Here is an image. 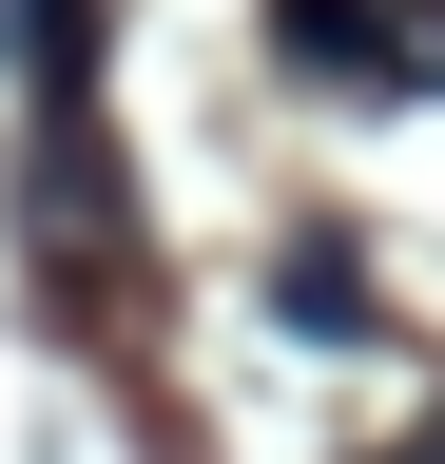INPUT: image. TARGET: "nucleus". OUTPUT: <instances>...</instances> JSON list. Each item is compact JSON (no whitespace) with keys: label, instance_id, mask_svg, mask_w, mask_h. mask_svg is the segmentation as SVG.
Masks as SVG:
<instances>
[{"label":"nucleus","instance_id":"f257e3e1","mask_svg":"<svg viewBox=\"0 0 445 464\" xmlns=\"http://www.w3.org/2000/svg\"><path fill=\"white\" fill-rule=\"evenodd\" d=\"M20 232H39V271H59V310H117L136 232L97 213V136H78V97H39V136H20Z\"/></svg>","mask_w":445,"mask_h":464},{"label":"nucleus","instance_id":"f03ea898","mask_svg":"<svg viewBox=\"0 0 445 464\" xmlns=\"http://www.w3.org/2000/svg\"><path fill=\"white\" fill-rule=\"evenodd\" d=\"M271 58L329 97H426L445 78V0H271Z\"/></svg>","mask_w":445,"mask_h":464},{"label":"nucleus","instance_id":"7ed1b4c3","mask_svg":"<svg viewBox=\"0 0 445 464\" xmlns=\"http://www.w3.org/2000/svg\"><path fill=\"white\" fill-rule=\"evenodd\" d=\"M78 58H97V0H0V78L20 97H78Z\"/></svg>","mask_w":445,"mask_h":464},{"label":"nucleus","instance_id":"20e7f679","mask_svg":"<svg viewBox=\"0 0 445 464\" xmlns=\"http://www.w3.org/2000/svg\"><path fill=\"white\" fill-rule=\"evenodd\" d=\"M271 310H310L329 348H349V329H368V290H349V252H291V271H271Z\"/></svg>","mask_w":445,"mask_h":464}]
</instances>
